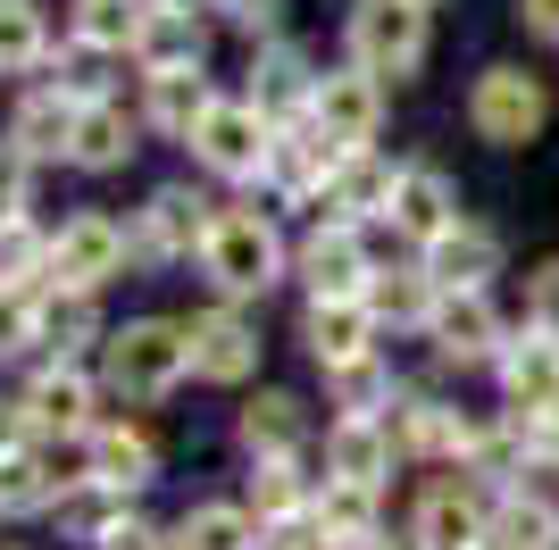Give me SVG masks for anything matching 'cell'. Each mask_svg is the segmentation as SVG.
<instances>
[{"label":"cell","instance_id":"9c48e42d","mask_svg":"<svg viewBox=\"0 0 559 550\" xmlns=\"http://www.w3.org/2000/svg\"><path fill=\"white\" fill-rule=\"evenodd\" d=\"M309 117L326 125L343 151H368L376 142V125H384V75L376 68H334V75H318V92H309Z\"/></svg>","mask_w":559,"mask_h":550},{"label":"cell","instance_id":"8fae6325","mask_svg":"<svg viewBox=\"0 0 559 550\" xmlns=\"http://www.w3.org/2000/svg\"><path fill=\"white\" fill-rule=\"evenodd\" d=\"M492 542V509L467 492L460 476L426 483L418 492V517H409V550H485Z\"/></svg>","mask_w":559,"mask_h":550},{"label":"cell","instance_id":"2e32d148","mask_svg":"<svg viewBox=\"0 0 559 550\" xmlns=\"http://www.w3.org/2000/svg\"><path fill=\"white\" fill-rule=\"evenodd\" d=\"M301 343H309V359H318V367L368 359V350H376V309H368V292H359V300H309V309H301Z\"/></svg>","mask_w":559,"mask_h":550},{"label":"cell","instance_id":"d4e9b609","mask_svg":"<svg viewBox=\"0 0 559 550\" xmlns=\"http://www.w3.org/2000/svg\"><path fill=\"white\" fill-rule=\"evenodd\" d=\"M217 109V92H210V75L201 68H151V100H142V117L159 125V134H185L192 142V125Z\"/></svg>","mask_w":559,"mask_h":550},{"label":"cell","instance_id":"30bf717a","mask_svg":"<svg viewBox=\"0 0 559 550\" xmlns=\"http://www.w3.org/2000/svg\"><path fill=\"white\" fill-rule=\"evenodd\" d=\"M293 275L309 284V300H359L376 267H368V242H359V226H350V217H334V226H318L301 251H293Z\"/></svg>","mask_w":559,"mask_h":550},{"label":"cell","instance_id":"603a6c76","mask_svg":"<svg viewBox=\"0 0 559 550\" xmlns=\"http://www.w3.org/2000/svg\"><path fill=\"white\" fill-rule=\"evenodd\" d=\"M126 159H134V117H126L109 92H100V100H84V117H75L68 167H84V176H117Z\"/></svg>","mask_w":559,"mask_h":550},{"label":"cell","instance_id":"836d02e7","mask_svg":"<svg viewBox=\"0 0 559 550\" xmlns=\"http://www.w3.org/2000/svg\"><path fill=\"white\" fill-rule=\"evenodd\" d=\"M59 492H68V483L50 476V458L43 451H9L0 458V517H34V509H59Z\"/></svg>","mask_w":559,"mask_h":550},{"label":"cell","instance_id":"d590c367","mask_svg":"<svg viewBox=\"0 0 559 550\" xmlns=\"http://www.w3.org/2000/svg\"><path fill=\"white\" fill-rule=\"evenodd\" d=\"M100 334V318H93V292H68V284H50L43 292V350L50 359H75V350Z\"/></svg>","mask_w":559,"mask_h":550},{"label":"cell","instance_id":"74e56055","mask_svg":"<svg viewBox=\"0 0 559 550\" xmlns=\"http://www.w3.org/2000/svg\"><path fill=\"white\" fill-rule=\"evenodd\" d=\"M142 17H151V0H75V43H93V50H134Z\"/></svg>","mask_w":559,"mask_h":550},{"label":"cell","instance_id":"f1b7e54d","mask_svg":"<svg viewBox=\"0 0 559 550\" xmlns=\"http://www.w3.org/2000/svg\"><path fill=\"white\" fill-rule=\"evenodd\" d=\"M259 509H226V501H201L185 509V526L167 534V550H259Z\"/></svg>","mask_w":559,"mask_h":550},{"label":"cell","instance_id":"7a4b0ae2","mask_svg":"<svg viewBox=\"0 0 559 550\" xmlns=\"http://www.w3.org/2000/svg\"><path fill=\"white\" fill-rule=\"evenodd\" d=\"M201 275H210L226 300H259L284 275V234L259 217V208H217L210 242H201Z\"/></svg>","mask_w":559,"mask_h":550},{"label":"cell","instance_id":"ab89813d","mask_svg":"<svg viewBox=\"0 0 559 550\" xmlns=\"http://www.w3.org/2000/svg\"><path fill=\"white\" fill-rule=\"evenodd\" d=\"M326 384H334V400H343L350 417H376V409H393V375H384V359H350V367H326Z\"/></svg>","mask_w":559,"mask_h":550},{"label":"cell","instance_id":"f546056e","mask_svg":"<svg viewBox=\"0 0 559 550\" xmlns=\"http://www.w3.org/2000/svg\"><path fill=\"white\" fill-rule=\"evenodd\" d=\"M492 550H559V509L543 492H501L492 501Z\"/></svg>","mask_w":559,"mask_h":550},{"label":"cell","instance_id":"7402d4cb","mask_svg":"<svg viewBox=\"0 0 559 550\" xmlns=\"http://www.w3.org/2000/svg\"><path fill=\"white\" fill-rule=\"evenodd\" d=\"M309 526L326 534V550H376V483H350V476H326V492L309 501Z\"/></svg>","mask_w":559,"mask_h":550},{"label":"cell","instance_id":"e575fe53","mask_svg":"<svg viewBox=\"0 0 559 550\" xmlns=\"http://www.w3.org/2000/svg\"><path fill=\"white\" fill-rule=\"evenodd\" d=\"M393 183H401V167H384L376 151H350L326 201L343 208V217H384V208H393Z\"/></svg>","mask_w":559,"mask_h":550},{"label":"cell","instance_id":"ee69618b","mask_svg":"<svg viewBox=\"0 0 559 550\" xmlns=\"http://www.w3.org/2000/svg\"><path fill=\"white\" fill-rule=\"evenodd\" d=\"M100 550H167V534H159V526H142V517H126V526H117Z\"/></svg>","mask_w":559,"mask_h":550},{"label":"cell","instance_id":"8d00e7d4","mask_svg":"<svg viewBox=\"0 0 559 550\" xmlns=\"http://www.w3.org/2000/svg\"><path fill=\"white\" fill-rule=\"evenodd\" d=\"M50 59V25L34 0H0V75H25Z\"/></svg>","mask_w":559,"mask_h":550},{"label":"cell","instance_id":"ac0fdd59","mask_svg":"<svg viewBox=\"0 0 559 550\" xmlns=\"http://www.w3.org/2000/svg\"><path fill=\"white\" fill-rule=\"evenodd\" d=\"M426 267H435V284H443V292H485L492 275H501V234L460 217L451 234H435V242H426Z\"/></svg>","mask_w":559,"mask_h":550},{"label":"cell","instance_id":"52a82bcc","mask_svg":"<svg viewBox=\"0 0 559 550\" xmlns=\"http://www.w3.org/2000/svg\"><path fill=\"white\" fill-rule=\"evenodd\" d=\"M343 142L318 125V117H293V125H276V151H267V183H276L284 201H326L334 192V176H343Z\"/></svg>","mask_w":559,"mask_h":550},{"label":"cell","instance_id":"1f68e13d","mask_svg":"<svg viewBox=\"0 0 559 550\" xmlns=\"http://www.w3.org/2000/svg\"><path fill=\"white\" fill-rule=\"evenodd\" d=\"M234 434L251 458H276V451H301V400L293 392H259L251 409L234 417Z\"/></svg>","mask_w":559,"mask_h":550},{"label":"cell","instance_id":"7bdbcfd3","mask_svg":"<svg viewBox=\"0 0 559 550\" xmlns=\"http://www.w3.org/2000/svg\"><path fill=\"white\" fill-rule=\"evenodd\" d=\"M226 9H234L242 34H276V9H284V0H226Z\"/></svg>","mask_w":559,"mask_h":550},{"label":"cell","instance_id":"8992f818","mask_svg":"<svg viewBox=\"0 0 559 550\" xmlns=\"http://www.w3.org/2000/svg\"><path fill=\"white\" fill-rule=\"evenodd\" d=\"M267 151H276V117L259 100H217L201 125H192V159L210 176H267Z\"/></svg>","mask_w":559,"mask_h":550},{"label":"cell","instance_id":"ffe728a7","mask_svg":"<svg viewBox=\"0 0 559 550\" xmlns=\"http://www.w3.org/2000/svg\"><path fill=\"white\" fill-rule=\"evenodd\" d=\"M393 458H401V442H393V426L384 417H334V434H326V476H350V483H384L393 476Z\"/></svg>","mask_w":559,"mask_h":550},{"label":"cell","instance_id":"484cf974","mask_svg":"<svg viewBox=\"0 0 559 550\" xmlns=\"http://www.w3.org/2000/svg\"><path fill=\"white\" fill-rule=\"evenodd\" d=\"M368 309H376V325H418L426 334V318L443 309V284H435V267H376Z\"/></svg>","mask_w":559,"mask_h":550},{"label":"cell","instance_id":"60d3db41","mask_svg":"<svg viewBox=\"0 0 559 550\" xmlns=\"http://www.w3.org/2000/svg\"><path fill=\"white\" fill-rule=\"evenodd\" d=\"M25 192H34V151L0 134V217H25Z\"/></svg>","mask_w":559,"mask_h":550},{"label":"cell","instance_id":"bcb514c9","mask_svg":"<svg viewBox=\"0 0 559 550\" xmlns=\"http://www.w3.org/2000/svg\"><path fill=\"white\" fill-rule=\"evenodd\" d=\"M25 434H34V426H25V400H0V458L17 451Z\"/></svg>","mask_w":559,"mask_h":550},{"label":"cell","instance_id":"4dcf8cb0","mask_svg":"<svg viewBox=\"0 0 559 550\" xmlns=\"http://www.w3.org/2000/svg\"><path fill=\"white\" fill-rule=\"evenodd\" d=\"M309 92H318V68H309L301 50H267V59L251 68V100H259L267 117H301Z\"/></svg>","mask_w":559,"mask_h":550},{"label":"cell","instance_id":"5b68a950","mask_svg":"<svg viewBox=\"0 0 559 550\" xmlns=\"http://www.w3.org/2000/svg\"><path fill=\"white\" fill-rule=\"evenodd\" d=\"M126 259H134V234L117 226V217H100V208H84V217H68V226L50 234V284H68V292L117 284Z\"/></svg>","mask_w":559,"mask_h":550},{"label":"cell","instance_id":"3957f363","mask_svg":"<svg viewBox=\"0 0 559 550\" xmlns=\"http://www.w3.org/2000/svg\"><path fill=\"white\" fill-rule=\"evenodd\" d=\"M426 17H435L426 0H350V25H343L350 59L376 68V75H393V84H409V75L426 68V43H435Z\"/></svg>","mask_w":559,"mask_h":550},{"label":"cell","instance_id":"ba28073f","mask_svg":"<svg viewBox=\"0 0 559 550\" xmlns=\"http://www.w3.org/2000/svg\"><path fill=\"white\" fill-rule=\"evenodd\" d=\"M210 226H217V208L201 201V192H185V183L151 192V208L134 217V267H176V259H192L210 242Z\"/></svg>","mask_w":559,"mask_h":550},{"label":"cell","instance_id":"4316f807","mask_svg":"<svg viewBox=\"0 0 559 550\" xmlns=\"http://www.w3.org/2000/svg\"><path fill=\"white\" fill-rule=\"evenodd\" d=\"M84 458H93V476L126 483V492L159 483V442L142 434V426H93V434H84Z\"/></svg>","mask_w":559,"mask_h":550},{"label":"cell","instance_id":"4fadbf2b","mask_svg":"<svg viewBox=\"0 0 559 550\" xmlns=\"http://www.w3.org/2000/svg\"><path fill=\"white\" fill-rule=\"evenodd\" d=\"M393 442L401 458H467L476 451V426H467L460 409H443V400H426V392H393Z\"/></svg>","mask_w":559,"mask_h":550},{"label":"cell","instance_id":"277c9868","mask_svg":"<svg viewBox=\"0 0 559 550\" xmlns=\"http://www.w3.org/2000/svg\"><path fill=\"white\" fill-rule=\"evenodd\" d=\"M467 125H476V142H492V151H526V142L551 125V92L526 68H485L476 92H467Z\"/></svg>","mask_w":559,"mask_h":550},{"label":"cell","instance_id":"e0dca14e","mask_svg":"<svg viewBox=\"0 0 559 550\" xmlns=\"http://www.w3.org/2000/svg\"><path fill=\"white\" fill-rule=\"evenodd\" d=\"M384 217H393V234L401 242H435V234H451L460 226V192H451L443 176H435V167H401V183H393V208H384Z\"/></svg>","mask_w":559,"mask_h":550},{"label":"cell","instance_id":"d6a6232c","mask_svg":"<svg viewBox=\"0 0 559 550\" xmlns=\"http://www.w3.org/2000/svg\"><path fill=\"white\" fill-rule=\"evenodd\" d=\"M309 492L301 483V458L293 451H276V458H259L251 467V509H259V526H284V517H309Z\"/></svg>","mask_w":559,"mask_h":550},{"label":"cell","instance_id":"d6986e66","mask_svg":"<svg viewBox=\"0 0 559 550\" xmlns=\"http://www.w3.org/2000/svg\"><path fill=\"white\" fill-rule=\"evenodd\" d=\"M201 50H210V25L192 17V0H151V17H142V34H134L142 75L151 68H201Z\"/></svg>","mask_w":559,"mask_h":550},{"label":"cell","instance_id":"b9f144b4","mask_svg":"<svg viewBox=\"0 0 559 550\" xmlns=\"http://www.w3.org/2000/svg\"><path fill=\"white\" fill-rule=\"evenodd\" d=\"M526 325L559 334V259H543V267L526 275Z\"/></svg>","mask_w":559,"mask_h":550},{"label":"cell","instance_id":"6da1fadb","mask_svg":"<svg viewBox=\"0 0 559 550\" xmlns=\"http://www.w3.org/2000/svg\"><path fill=\"white\" fill-rule=\"evenodd\" d=\"M109 392L126 400V409H151V400H167V392L192 375V334L167 318H134L109 334Z\"/></svg>","mask_w":559,"mask_h":550},{"label":"cell","instance_id":"7c38bea8","mask_svg":"<svg viewBox=\"0 0 559 550\" xmlns=\"http://www.w3.org/2000/svg\"><path fill=\"white\" fill-rule=\"evenodd\" d=\"M426 343H435V359H451V367H501L510 334H501V318H492L485 292H443V309L426 318Z\"/></svg>","mask_w":559,"mask_h":550},{"label":"cell","instance_id":"7dc6e473","mask_svg":"<svg viewBox=\"0 0 559 550\" xmlns=\"http://www.w3.org/2000/svg\"><path fill=\"white\" fill-rule=\"evenodd\" d=\"M426 9H443V0H426Z\"/></svg>","mask_w":559,"mask_h":550},{"label":"cell","instance_id":"cb8c5ba5","mask_svg":"<svg viewBox=\"0 0 559 550\" xmlns=\"http://www.w3.org/2000/svg\"><path fill=\"white\" fill-rule=\"evenodd\" d=\"M75 117H84V100H68L59 84H34L17 100V117H9V134L34 151V159H68V142H75Z\"/></svg>","mask_w":559,"mask_h":550},{"label":"cell","instance_id":"f6af8a7d","mask_svg":"<svg viewBox=\"0 0 559 550\" xmlns=\"http://www.w3.org/2000/svg\"><path fill=\"white\" fill-rule=\"evenodd\" d=\"M518 25L543 34V43H559V0H518Z\"/></svg>","mask_w":559,"mask_h":550},{"label":"cell","instance_id":"44dd1931","mask_svg":"<svg viewBox=\"0 0 559 550\" xmlns=\"http://www.w3.org/2000/svg\"><path fill=\"white\" fill-rule=\"evenodd\" d=\"M501 392H510V409H559V334L526 325L501 350Z\"/></svg>","mask_w":559,"mask_h":550},{"label":"cell","instance_id":"9a60e30c","mask_svg":"<svg viewBox=\"0 0 559 550\" xmlns=\"http://www.w3.org/2000/svg\"><path fill=\"white\" fill-rule=\"evenodd\" d=\"M25 426H34V434H59V442H84L100 426V417H93V375H75L68 359L43 367L34 392H25Z\"/></svg>","mask_w":559,"mask_h":550},{"label":"cell","instance_id":"83f0119b","mask_svg":"<svg viewBox=\"0 0 559 550\" xmlns=\"http://www.w3.org/2000/svg\"><path fill=\"white\" fill-rule=\"evenodd\" d=\"M50 517H59V534H68V542H93V550H100L117 526H126V483L84 476L75 492H59V509H50Z\"/></svg>","mask_w":559,"mask_h":550},{"label":"cell","instance_id":"f35d334b","mask_svg":"<svg viewBox=\"0 0 559 550\" xmlns=\"http://www.w3.org/2000/svg\"><path fill=\"white\" fill-rule=\"evenodd\" d=\"M34 343H43V292L0 275V359H25Z\"/></svg>","mask_w":559,"mask_h":550},{"label":"cell","instance_id":"5bb4252c","mask_svg":"<svg viewBox=\"0 0 559 550\" xmlns=\"http://www.w3.org/2000/svg\"><path fill=\"white\" fill-rule=\"evenodd\" d=\"M185 334H192V375L201 384H242L259 367V325L234 318V309H201Z\"/></svg>","mask_w":559,"mask_h":550}]
</instances>
